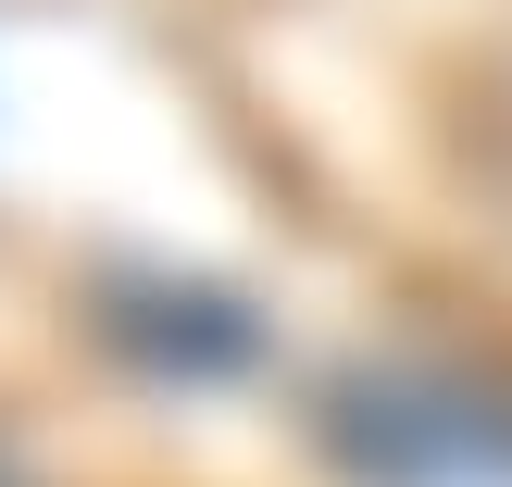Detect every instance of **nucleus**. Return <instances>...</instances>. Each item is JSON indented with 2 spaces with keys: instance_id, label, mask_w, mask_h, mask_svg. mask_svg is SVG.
Here are the masks:
<instances>
[{
  "instance_id": "1",
  "label": "nucleus",
  "mask_w": 512,
  "mask_h": 487,
  "mask_svg": "<svg viewBox=\"0 0 512 487\" xmlns=\"http://www.w3.org/2000/svg\"><path fill=\"white\" fill-rule=\"evenodd\" d=\"M325 450L363 487H512V388L450 363H363L325 388Z\"/></svg>"
},
{
  "instance_id": "2",
  "label": "nucleus",
  "mask_w": 512,
  "mask_h": 487,
  "mask_svg": "<svg viewBox=\"0 0 512 487\" xmlns=\"http://www.w3.org/2000/svg\"><path fill=\"white\" fill-rule=\"evenodd\" d=\"M100 325H113L125 350H150V363H175V375H238L250 350H263V325L225 288H113Z\"/></svg>"
}]
</instances>
